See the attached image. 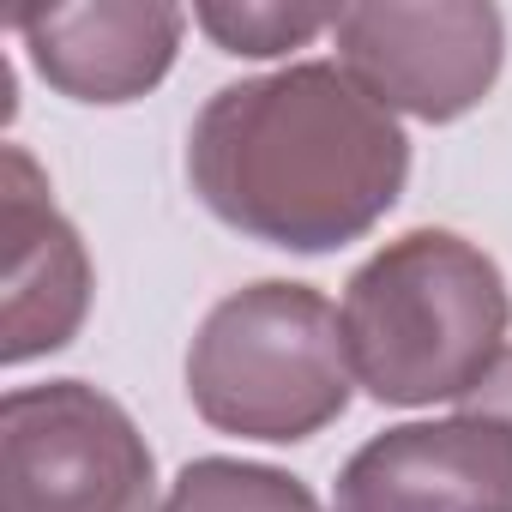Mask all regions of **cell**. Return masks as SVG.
I'll use <instances>...</instances> for the list:
<instances>
[{
  "instance_id": "obj_1",
  "label": "cell",
  "mask_w": 512,
  "mask_h": 512,
  "mask_svg": "<svg viewBox=\"0 0 512 512\" xmlns=\"http://www.w3.org/2000/svg\"><path fill=\"white\" fill-rule=\"evenodd\" d=\"M199 199L272 247L320 253L374 229L410 175V139L344 67L308 61L217 91L187 139Z\"/></svg>"
},
{
  "instance_id": "obj_8",
  "label": "cell",
  "mask_w": 512,
  "mask_h": 512,
  "mask_svg": "<svg viewBox=\"0 0 512 512\" xmlns=\"http://www.w3.org/2000/svg\"><path fill=\"white\" fill-rule=\"evenodd\" d=\"M37 73L79 103H127L151 91L181 43V13L157 0H97V7H13Z\"/></svg>"
},
{
  "instance_id": "obj_5",
  "label": "cell",
  "mask_w": 512,
  "mask_h": 512,
  "mask_svg": "<svg viewBox=\"0 0 512 512\" xmlns=\"http://www.w3.org/2000/svg\"><path fill=\"white\" fill-rule=\"evenodd\" d=\"M344 73L386 109L452 121L476 109L500 73V13L434 0V7H344L338 13Z\"/></svg>"
},
{
  "instance_id": "obj_11",
  "label": "cell",
  "mask_w": 512,
  "mask_h": 512,
  "mask_svg": "<svg viewBox=\"0 0 512 512\" xmlns=\"http://www.w3.org/2000/svg\"><path fill=\"white\" fill-rule=\"evenodd\" d=\"M464 410L470 416H488V422H500L512 434V350H500V362L464 392Z\"/></svg>"
},
{
  "instance_id": "obj_3",
  "label": "cell",
  "mask_w": 512,
  "mask_h": 512,
  "mask_svg": "<svg viewBox=\"0 0 512 512\" xmlns=\"http://www.w3.org/2000/svg\"><path fill=\"white\" fill-rule=\"evenodd\" d=\"M193 410L241 440H308L350 404L344 314L308 284H253L211 308L187 356Z\"/></svg>"
},
{
  "instance_id": "obj_4",
  "label": "cell",
  "mask_w": 512,
  "mask_h": 512,
  "mask_svg": "<svg viewBox=\"0 0 512 512\" xmlns=\"http://www.w3.org/2000/svg\"><path fill=\"white\" fill-rule=\"evenodd\" d=\"M0 512H151V452L127 410L85 380L7 392Z\"/></svg>"
},
{
  "instance_id": "obj_10",
  "label": "cell",
  "mask_w": 512,
  "mask_h": 512,
  "mask_svg": "<svg viewBox=\"0 0 512 512\" xmlns=\"http://www.w3.org/2000/svg\"><path fill=\"white\" fill-rule=\"evenodd\" d=\"M338 13L344 7H199L193 19L229 55H284V49H302L314 31L338 25Z\"/></svg>"
},
{
  "instance_id": "obj_2",
  "label": "cell",
  "mask_w": 512,
  "mask_h": 512,
  "mask_svg": "<svg viewBox=\"0 0 512 512\" xmlns=\"http://www.w3.org/2000/svg\"><path fill=\"white\" fill-rule=\"evenodd\" d=\"M506 278L482 247L446 229H410L350 278L344 350L380 404L464 398L506 338Z\"/></svg>"
},
{
  "instance_id": "obj_6",
  "label": "cell",
  "mask_w": 512,
  "mask_h": 512,
  "mask_svg": "<svg viewBox=\"0 0 512 512\" xmlns=\"http://www.w3.org/2000/svg\"><path fill=\"white\" fill-rule=\"evenodd\" d=\"M338 512H512V434L470 410L386 428L344 464Z\"/></svg>"
},
{
  "instance_id": "obj_9",
  "label": "cell",
  "mask_w": 512,
  "mask_h": 512,
  "mask_svg": "<svg viewBox=\"0 0 512 512\" xmlns=\"http://www.w3.org/2000/svg\"><path fill=\"white\" fill-rule=\"evenodd\" d=\"M163 512H320V506L284 470L235 464V458H199L175 476Z\"/></svg>"
},
{
  "instance_id": "obj_7",
  "label": "cell",
  "mask_w": 512,
  "mask_h": 512,
  "mask_svg": "<svg viewBox=\"0 0 512 512\" xmlns=\"http://www.w3.org/2000/svg\"><path fill=\"white\" fill-rule=\"evenodd\" d=\"M0 235H7V314H0L7 338H0V356L31 362L79 332L91 302V260L73 223L55 211L49 181L19 145L0 151Z\"/></svg>"
}]
</instances>
